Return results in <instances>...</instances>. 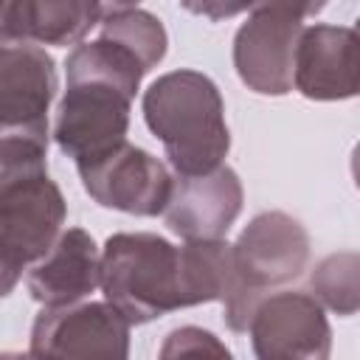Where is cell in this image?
I'll return each instance as SVG.
<instances>
[{
    "label": "cell",
    "instance_id": "1",
    "mask_svg": "<svg viewBox=\"0 0 360 360\" xmlns=\"http://www.w3.org/2000/svg\"><path fill=\"white\" fill-rule=\"evenodd\" d=\"M141 62L110 39L79 42L65 59V93L56 107L53 141L65 158L87 166L127 141Z\"/></svg>",
    "mask_w": 360,
    "mask_h": 360
},
{
    "label": "cell",
    "instance_id": "2",
    "mask_svg": "<svg viewBox=\"0 0 360 360\" xmlns=\"http://www.w3.org/2000/svg\"><path fill=\"white\" fill-rule=\"evenodd\" d=\"M65 219L68 202L48 174V146L0 141V298L48 253Z\"/></svg>",
    "mask_w": 360,
    "mask_h": 360
},
{
    "label": "cell",
    "instance_id": "3",
    "mask_svg": "<svg viewBox=\"0 0 360 360\" xmlns=\"http://www.w3.org/2000/svg\"><path fill=\"white\" fill-rule=\"evenodd\" d=\"M141 110L177 174H202L222 166L231 129L222 93L211 76L200 70L163 73L146 87Z\"/></svg>",
    "mask_w": 360,
    "mask_h": 360
},
{
    "label": "cell",
    "instance_id": "4",
    "mask_svg": "<svg viewBox=\"0 0 360 360\" xmlns=\"http://www.w3.org/2000/svg\"><path fill=\"white\" fill-rule=\"evenodd\" d=\"M101 290L129 326L186 309L177 245L149 231L112 233L101 248Z\"/></svg>",
    "mask_w": 360,
    "mask_h": 360
},
{
    "label": "cell",
    "instance_id": "5",
    "mask_svg": "<svg viewBox=\"0 0 360 360\" xmlns=\"http://www.w3.org/2000/svg\"><path fill=\"white\" fill-rule=\"evenodd\" d=\"M56 87V62L42 45L0 39V141L48 146V110Z\"/></svg>",
    "mask_w": 360,
    "mask_h": 360
},
{
    "label": "cell",
    "instance_id": "6",
    "mask_svg": "<svg viewBox=\"0 0 360 360\" xmlns=\"http://www.w3.org/2000/svg\"><path fill=\"white\" fill-rule=\"evenodd\" d=\"M31 357H112L129 354V321L110 301L42 307L31 326Z\"/></svg>",
    "mask_w": 360,
    "mask_h": 360
},
{
    "label": "cell",
    "instance_id": "7",
    "mask_svg": "<svg viewBox=\"0 0 360 360\" xmlns=\"http://www.w3.org/2000/svg\"><path fill=\"white\" fill-rule=\"evenodd\" d=\"M76 172L82 188L96 205L132 217L163 214L174 180L160 158L129 141Z\"/></svg>",
    "mask_w": 360,
    "mask_h": 360
},
{
    "label": "cell",
    "instance_id": "8",
    "mask_svg": "<svg viewBox=\"0 0 360 360\" xmlns=\"http://www.w3.org/2000/svg\"><path fill=\"white\" fill-rule=\"evenodd\" d=\"M248 332L253 354L262 360H326L332 352L326 312L309 292L262 295Z\"/></svg>",
    "mask_w": 360,
    "mask_h": 360
},
{
    "label": "cell",
    "instance_id": "9",
    "mask_svg": "<svg viewBox=\"0 0 360 360\" xmlns=\"http://www.w3.org/2000/svg\"><path fill=\"white\" fill-rule=\"evenodd\" d=\"M301 31V17L290 11L253 8L233 37V68L242 84L259 96H287L292 90V62Z\"/></svg>",
    "mask_w": 360,
    "mask_h": 360
},
{
    "label": "cell",
    "instance_id": "10",
    "mask_svg": "<svg viewBox=\"0 0 360 360\" xmlns=\"http://www.w3.org/2000/svg\"><path fill=\"white\" fill-rule=\"evenodd\" d=\"M231 248L239 278L259 295L298 278L309 262V233L284 211L256 214Z\"/></svg>",
    "mask_w": 360,
    "mask_h": 360
},
{
    "label": "cell",
    "instance_id": "11",
    "mask_svg": "<svg viewBox=\"0 0 360 360\" xmlns=\"http://www.w3.org/2000/svg\"><path fill=\"white\" fill-rule=\"evenodd\" d=\"M245 188L231 166L202 174H177L172 180L163 219L180 239H225L242 214Z\"/></svg>",
    "mask_w": 360,
    "mask_h": 360
},
{
    "label": "cell",
    "instance_id": "12",
    "mask_svg": "<svg viewBox=\"0 0 360 360\" xmlns=\"http://www.w3.org/2000/svg\"><path fill=\"white\" fill-rule=\"evenodd\" d=\"M360 39L349 25H309L301 31L292 62V87L309 101L357 96Z\"/></svg>",
    "mask_w": 360,
    "mask_h": 360
},
{
    "label": "cell",
    "instance_id": "13",
    "mask_svg": "<svg viewBox=\"0 0 360 360\" xmlns=\"http://www.w3.org/2000/svg\"><path fill=\"white\" fill-rule=\"evenodd\" d=\"M25 287L42 307L84 301L101 287V250L84 228H62L48 253L28 267Z\"/></svg>",
    "mask_w": 360,
    "mask_h": 360
},
{
    "label": "cell",
    "instance_id": "14",
    "mask_svg": "<svg viewBox=\"0 0 360 360\" xmlns=\"http://www.w3.org/2000/svg\"><path fill=\"white\" fill-rule=\"evenodd\" d=\"M101 22L96 0H11L3 22L6 39L68 48Z\"/></svg>",
    "mask_w": 360,
    "mask_h": 360
},
{
    "label": "cell",
    "instance_id": "15",
    "mask_svg": "<svg viewBox=\"0 0 360 360\" xmlns=\"http://www.w3.org/2000/svg\"><path fill=\"white\" fill-rule=\"evenodd\" d=\"M98 37L127 48L141 62V68L146 73L152 68H158L169 51V34H166L163 22L143 8H127V11L104 17Z\"/></svg>",
    "mask_w": 360,
    "mask_h": 360
},
{
    "label": "cell",
    "instance_id": "16",
    "mask_svg": "<svg viewBox=\"0 0 360 360\" xmlns=\"http://www.w3.org/2000/svg\"><path fill=\"white\" fill-rule=\"evenodd\" d=\"M312 295L321 307L349 318L360 307V256L357 250H340L323 256L309 276Z\"/></svg>",
    "mask_w": 360,
    "mask_h": 360
},
{
    "label": "cell",
    "instance_id": "17",
    "mask_svg": "<svg viewBox=\"0 0 360 360\" xmlns=\"http://www.w3.org/2000/svg\"><path fill=\"white\" fill-rule=\"evenodd\" d=\"M183 354H217L231 357V349L202 326H177L166 335L160 346V357H183Z\"/></svg>",
    "mask_w": 360,
    "mask_h": 360
},
{
    "label": "cell",
    "instance_id": "18",
    "mask_svg": "<svg viewBox=\"0 0 360 360\" xmlns=\"http://www.w3.org/2000/svg\"><path fill=\"white\" fill-rule=\"evenodd\" d=\"M186 11L197 14V17H205L211 22H219V20H231L242 11L250 8L248 0H177Z\"/></svg>",
    "mask_w": 360,
    "mask_h": 360
},
{
    "label": "cell",
    "instance_id": "19",
    "mask_svg": "<svg viewBox=\"0 0 360 360\" xmlns=\"http://www.w3.org/2000/svg\"><path fill=\"white\" fill-rule=\"evenodd\" d=\"M250 11L253 8H278V11H290L295 17H315L326 8L329 0H248Z\"/></svg>",
    "mask_w": 360,
    "mask_h": 360
},
{
    "label": "cell",
    "instance_id": "20",
    "mask_svg": "<svg viewBox=\"0 0 360 360\" xmlns=\"http://www.w3.org/2000/svg\"><path fill=\"white\" fill-rule=\"evenodd\" d=\"M138 3H141V0H96L101 20H104V17H110V14L127 11V8H138Z\"/></svg>",
    "mask_w": 360,
    "mask_h": 360
},
{
    "label": "cell",
    "instance_id": "21",
    "mask_svg": "<svg viewBox=\"0 0 360 360\" xmlns=\"http://www.w3.org/2000/svg\"><path fill=\"white\" fill-rule=\"evenodd\" d=\"M8 3H11V0H0V39H6V37H3V22H6V11H8Z\"/></svg>",
    "mask_w": 360,
    "mask_h": 360
}]
</instances>
